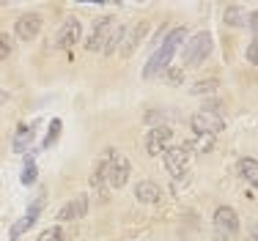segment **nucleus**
I'll list each match as a JSON object with an SVG mask.
<instances>
[{"instance_id":"obj_1","label":"nucleus","mask_w":258,"mask_h":241,"mask_svg":"<svg viewBox=\"0 0 258 241\" xmlns=\"http://www.w3.org/2000/svg\"><path fill=\"white\" fill-rule=\"evenodd\" d=\"M184 41H187V30H184V28H173V30H170V33L159 41V49L151 55V60L146 63L143 77L151 79V77H157L159 71H168L170 63H173V58H176V52H179V47L184 44Z\"/></svg>"},{"instance_id":"obj_2","label":"nucleus","mask_w":258,"mask_h":241,"mask_svg":"<svg viewBox=\"0 0 258 241\" xmlns=\"http://www.w3.org/2000/svg\"><path fill=\"white\" fill-rule=\"evenodd\" d=\"M96 168L102 170V176H104V181H107L110 189H121V187L129 181V173H132V168H129V162H126V156L118 151V148H107V151L99 156Z\"/></svg>"},{"instance_id":"obj_3","label":"nucleus","mask_w":258,"mask_h":241,"mask_svg":"<svg viewBox=\"0 0 258 241\" xmlns=\"http://www.w3.org/2000/svg\"><path fill=\"white\" fill-rule=\"evenodd\" d=\"M212 55V33L201 30L195 33L189 41H184V52H181V63L184 66H198Z\"/></svg>"},{"instance_id":"obj_4","label":"nucleus","mask_w":258,"mask_h":241,"mask_svg":"<svg viewBox=\"0 0 258 241\" xmlns=\"http://www.w3.org/2000/svg\"><path fill=\"white\" fill-rule=\"evenodd\" d=\"M162 159H165V168H168L170 176L179 178L181 173L187 170L189 159H192V145H189V143H173V145L165 148Z\"/></svg>"},{"instance_id":"obj_5","label":"nucleus","mask_w":258,"mask_h":241,"mask_svg":"<svg viewBox=\"0 0 258 241\" xmlns=\"http://www.w3.org/2000/svg\"><path fill=\"white\" fill-rule=\"evenodd\" d=\"M189 126H192L195 134L217 137V134L225 129V121H223V115H220V113H206V110H201V113H195L192 118H189Z\"/></svg>"},{"instance_id":"obj_6","label":"nucleus","mask_w":258,"mask_h":241,"mask_svg":"<svg viewBox=\"0 0 258 241\" xmlns=\"http://www.w3.org/2000/svg\"><path fill=\"white\" fill-rule=\"evenodd\" d=\"M44 203H47V195H44V189H41L39 197H36V200L28 206L25 217H22L20 222H14V225H11V241H17V238L22 236V233H28L30 227H33L36 222H39V214L44 211Z\"/></svg>"},{"instance_id":"obj_7","label":"nucleus","mask_w":258,"mask_h":241,"mask_svg":"<svg viewBox=\"0 0 258 241\" xmlns=\"http://www.w3.org/2000/svg\"><path fill=\"white\" fill-rule=\"evenodd\" d=\"M115 30V20L113 17H102L99 22H96L94 33H91V39L85 41V47H88V52H104V47H107L110 36H113Z\"/></svg>"},{"instance_id":"obj_8","label":"nucleus","mask_w":258,"mask_h":241,"mask_svg":"<svg viewBox=\"0 0 258 241\" xmlns=\"http://www.w3.org/2000/svg\"><path fill=\"white\" fill-rule=\"evenodd\" d=\"M170 140H173V129L159 123V126L149 129V134H146V151H149L151 156H159V153H165V148L170 145Z\"/></svg>"},{"instance_id":"obj_9","label":"nucleus","mask_w":258,"mask_h":241,"mask_svg":"<svg viewBox=\"0 0 258 241\" xmlns=\"http://www.w3.org/2000/svg\"><path fill=\"white\" fill-rule=\"evenodd\" d=\"M80 36H83V25H80V20H66L63 25H60V30L55 33L52 47L55 49H72L80 41Z\"/></svg>"},{"instance_id":"obj_10","label":"nucleus","mask_w":258,"mask_h":241,"mask_svg":"<svg viewBox=\"0 0 258 241\" xmlns=\"http://www.w3.org/2000/svg\"><path fill=\"white\" fill-rule=\"evenodd\" d=\"M41 14H22L20 20L14 22V36L20 41H30V39H36L39 36V30H41Z\"/></svg>"},{"instance_id":"obj_11","label":"nucleus","mask_w":258,"mask_h":241,"mask_svg":"<svg viewBox=\"0 0 258 241\" xmlns=\"http://www.w3.org/2000/svg\"><path fill=\"white\" fill-rule=\"evenodd\" d=\"M214 225H217V230L223 233V236H236V233H239L236 211H233L231 206H220L217 211H214Z\"/></svg>"},{"instance_id":"obj_12","label":"nucleus","mask_w":258,"mask_h":241,"mask_svg":"<svg viewBox=\"0 0 258 241\" xmlns=\"http://www.w3.org/2000/svg\"><path fill=\"white\" fill-rule=\"evenodd\" d=\"M85 214H88V195H75V200H69L58 211V219L60 222H75V219H83Z\"/></svg>"},{"instance_id":"obj_13","label":"nucleus","mask_w":258,"mask_h":241,"mask_svg":"<svg viewBox=\"0 0 258 241\" xmlns=\"http://www.w3.org/2000/svg\"><path fill=\"white\" fill-rule=\"evenodd\" d=\"M236 170H239V176H242L250 187H258V162L253 156H242V159H239V165H236Z\"/></svg>"},{"instance_id":"obj_14","label":"nucleus","mask_w":258,"mask_h":241,"mask_svg":"<svg viewBox=\"0 0 258 241\" xmlns=\"http://www.w3.org/2000/svg\"><path fill=\"white\" fill-rule=\"evenodd\" d=\"M33 134H36V129L33 126H25L22 123L20 129H17V134H14V143H11V148H14V153H25L30 143H33Z\"/></svg>"},{"instance_id":"obj_15","label":"nucleus","mask_w":258,"mask_h":241,"mask_svg":"<svg viewBox=\"0 0 258 241\" xmlns=\"http://www.w3.org/2000/svg\"><path fill=\"white\" fill-rule=\"evenodd\" d=\"M135 197H138L140 203H157L159 200V187L154 181H140L138 187H135Z\"/></svg>"},{"instance_id":"obj_16","label":"nucleus","mask_w":258,"mask_h":241,"mask_svg":"<svg viewBox=\"0 0 258 241\" xmlns=\"http://www.w3.org/2000/svg\"><path fill=\"white\" fill-rule=\"evenodd\" d=\"M146 30H149V25H146V22H140L138 28H132V33L126 36V44H124V55H126V58L135 52V47H138V41H143Z\"/></svg>"},{"instance_id":"obj_17","label":"nucleus","mask_w":258,"mask_h":241,"mask_svg":"<svg viewBox=\"0 0 258 241\" xmlns=\"http://www.w3.org/2000/svg\"><path fill=\"white\" fill-rule=\"evenodd\" d=\"M223 20H225V25H231V28H242L244 25V11L239 9V6H225V14H223Z\"/></svg>"},{"instance_id":"obj_18","label":"nucleus","mask_w":258,"mask_h":241,"mask_svg":"<svg viewBox=\"0 0 258 241\" xmlns=\"http://www.w3.org/2000/svg\"><path fill=\"white\" fill-rule=\"evenodd\" d=\"M217 88H220V79L217 77H206V79H198L189 91H192L195 96H201V94H214Z\"/></svg>"},{"instance_id":"obj_19","label":"nucleus","mask_w":258,"mask_h":241,"mask_svg":"<svg viewBox=\"0 0 258 241\" xmlns=\"http://www.w3.org/2000/svg\"><path fill=\"white\" fill-rule=\"evenodd\" d=\"M124 36H126V28H124V25H115L113 36H110L107 47H104V55H113L115 49H118V44H121V41H124Z\"/></svg>"},{"instance_id":"obj_20","label":"nucleus","mask_w":258,"mask_h":241,"mask_svg":"<svg viewBox=\"0 0 258 241\" xmlns=\"http://www.w3.org/2000/svg\"><path fill=\"white\" fill-rule=\"evenodd\" d=\"M36 162H33V156H28L25 159V168H22V176H20V181L25 184V187H30V184H36Z\"/></svg>"},{"instance_id":"obj_21","label":"nucleus","mask_w":258,"mask_h":241,"mask_svg":"<svg viewBox=\"0 0 258 241\" xmlns=\"http://www.w3.org/2000/svg\"><path fill=\"white\" fill-rule=\"evenodd\" d=\"M60 118H52V123H50V129H47V134H44V143H41V148H50V145H55V140H58V134H60Z\"/></svg>"},{"instance_id":"obj_22","label":"nucleus","mask_w":258,"mask_h":241,"mask_svg":"<svg viewBox=\"0 0 258 241\" xmlns=\"http://www.w3.org/2000/svg\"><path fill=\"white\" fill-rule=\"evenodd\" d=\"M189 145H192V151L206 153V151H212V148H214V137H209V134H198V140L189 143Z\"/></svg>"},{"instance_id":"obj_23","label":"nucleus","mask_w":258,"mask_h":241,"mask_svg":"<svg viewBox=\"0 0 258 241\" xmlns=\"http://www.w3.org/2000/svg\"><path fill=\"white\" fill-rule=\"evenodd\" d=\"M165 79H168V85H181L184 83V69L181 66H170V69L165 71Z\"/></svg>"},{"instance_id":"obj_24","label":"nucleus","mask_w":258,"mask_h":241,"mask_svg":"<svg viewBox=\"0 0 258 241\" xmlns=\"http://www.w3.org/2000/svg\"><path fill=\"white\" fill-rule=\"evenodd\" d=\"M36 241H63V230L60 227H50V230H44Z\"/></svg>"},{"instance_id":"obj_25","label":"nucleus","mask_w":258,"mask_h":241,"mask_svg":"<svg viewBox=\"0 0 258 241\" xmlns=\"http://www.w3.org/2000/svg\"><path fill=\"white\" fill-rule=\"evenodd\" d=\"M244 58H247L253 66H258V39H255V41H250V44H247V52H244Z\"/></svg>"},{"instance_id":"obj_26","label":"nucleus","mask_w":258,"mask_h":241,"mask_svg":"<svg viewBox=\"0 0 258 241\" xmlns=\"http://www.w3.org/2000/svg\"><path fill=\"white\" fill-rule=\"evenodd\" d=\"M11 55V39L9 36H0V60H6Z\"/></svg>"},{"instance_id":"obj_27","label":"nucleus","mask_w":258,"mask_h":241,"mask_svg":"<svg viewBox=\"0 0 258 241\" xmlns=\"http://www.w3.org/2000/svg\"><path fill=\"white\" fill-rule=\"evenodd\" d=\"M247 25H250V30H253V33H255V39H258V9H255L253 14L247 17Z\"/></svg>"},{"instance_id":"obj_28","label":"nucleus","mask_w":258,"mask_h":241,"mask_svg":"<svg viewBox=\"0 0 258 241\" xmlns=\"http://www.w3.org/2000/svg\"><path fill=\"white\" fill-rule=\"evenodd\" d=\"M253 241H258V225L253 227Z\"/></svg>"}]
</instances>
